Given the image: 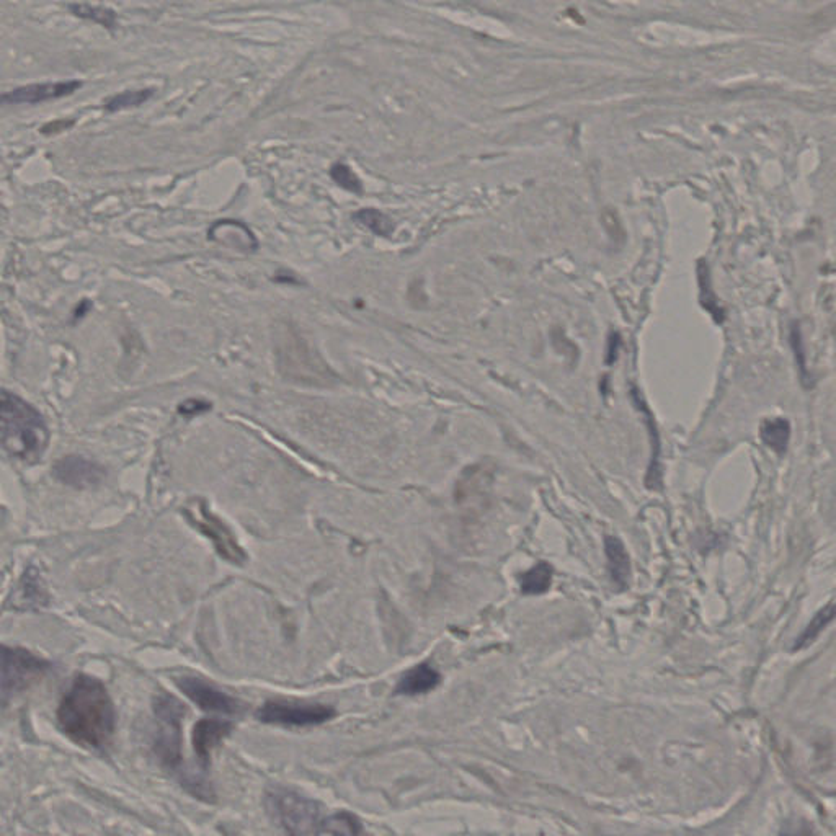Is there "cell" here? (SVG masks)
<instances>
[{
  "mask_svg": "<svg viewBox=\"0 0 836 836\" xmlns=\"http://www.w3.org/2000/svg\"><path fill=\"white\" fill-rule=\"evenodd\" d=\"M59 727L79 745L107 747L115 732L116 712L107 688L92 676H77L58 709Z\"/></svg>",
  "mask_w": 836,
  "mask_h": 836,
  "instance_id": "6da1fadb",
  "label": "cell"
},
{
  "mask_svg": "<svg viewBox=\"0 0 836 836\" xmlns=\"http://www.w3.org/2000/svg\"><path fill=\"white\" fill-rule=\"evenodd\" d=\"M272 342L276 368L286 381L309 387H332L338 383L337 373L294 322L276 321Z\"/></svg>",
  "mask_w": 836,
  "mask_h": 836,
  "instance_id": "7a4b0ae2",
  "label": "cell"
},
{
  "mask_svg": "<svg viewBox=\"0 0 836 836\" xmlns=\"http://www.w3.org/2000/svg\"><path fill=\"white\" fill-rule=\"evenodd\" d=\"M43 415L14 392L0 387V448L23 464H36L49 445Z\"/></svg>",
  "mask_w": 836,
  "mask_h": 836,
  "instance_id": "3957f363",
  "label": "cell"
},
{
  "mask_svg": "<svg viewBox=\"0 0 836 836\" xmlns=\"http://www.w3.org/2000/svg\"><path fill=\"white\" fill-rule=\"evenodd\" d=\"M268 814L278 827L291 835L319 833L321 805L288 789H272L267 794Z\"/></svg>",
  "mask_w": 836,
  "mask_h": 836,
  "instance_id": "277c9868",
  "label": "cell"
},
{
  "mask_svg": "<svg viewBox=\"0 0 836 836\" xmlns=\"http://www.w3.org/2000/svg\"><path fill=\"white\" fill-rule=\"evenodd\" d=\"M48 662L27 650L0 647V704L9 703L49 672Z\"/></svg>",
  "mask_w": 836,
  "mask_h": 836,
  "instance_id": "5b68a950",
  "label": "cell"
},
{
  "mask_svg": "<svg viewBox=\"0 0 836 836\" xmlns=\"http://www.w3.org/2000/svg\"><path fill=\"white\" fill-rule=\"evenodd\" d=\"M159 732L156 739V753L170 770H175L182 761V704L170 696H161L156 706Z\"/></svg>",
  "mask_w": 836,
  "mask_h": 836,
  "instance_id": "8992f818",
  "label": "cell"
},
{
  "mask_svg": "<svg viewBox=\"0 0 836 836\" xmlns=\"http://www.w3.org/2000/svg\"><path fill=\"white\" fill-rule=\"evenodd\" d=\"M257 716L260 721L267 722V724L307 727V725H319L330 721L335 716V711L324 704L273 699L263 704Z\"/></svg>",
  "mask_w": 836,
  "mask_h": 836,
  "instance_id": "52a82bcc",
  "label": "cell"
},
{
  "mask_svg": "<svg viewBox=\"0 0 836 836\" xmlns=\"http://www.w3.org/2000/svg\"><path fill=\"white\" fill-rule=\"evenodd\" d=\"M185 513H187L188 520L192 521V525L205 534L206 538L213 541L219 556L232 564H244L247 557H245L244 549L237 544L236 536L224 525L223 521L219 520L218 516L211 513L205 502L196 500L188 510H185Z\"/></svg>",
  "mask_w": 836,
  "mask_h": 836,
  "instance_id": "ba28073f",
  "label": "cell"
},
{
  "mask_svg": "<svg viewBox=\"0 0 836 836\" xmlns=\"http://www.w3.org/2000/svg\"><path fill=\"white\" fill-rule=\"evenodd\" d=\"M177 685L185 696L192 699L193 703L203 711L221 712V714H237L242 711V704L229 694L209 685L208 681L195 678V676H183L178 678Z\"/></svg>",
  "mask_w": 836,
  "mask_h": 836,
  "instance_id": "9c48e42d",
  "label": "cell"
},
{
  "mask_svg": "<svg viewBox=\"0 0 836 836\" xmlns=\"http://www.w3.org/2000/svg\"><path fill=\"white\" fill-rule=\"evenodd\" d=\"M81 87L82 82L79 81L46 82V84L25 85V87H18V89L9 90V92L0 94V107L35 105V103L58 100V98L74 94Z\"/></svg>",
  "mask_w": 836,
  "mask_h": 836,
  "instance_id": "30bf717a",
  "label": "cell"
},
{
  "mask_svg": "<svg viewBox=\"0 0 836 836\" xmlns=\"http://www.w3.org/2000/svg\"><path fill=\"white\" fill-rule=\"evenodd\" d=\"M53 476L56 481L74 489H90L105 479V469L82 456H66L54 464Z\"/></svg>",
  "mask_w": 836,
  "mask_h": 836,
  "instance_id": "8fae6325",
  "label": "cell"
},
{
  "mask_svg": "<svg viewBox=\"0 0 836 836\" xmlns=\"http://www.w3.org/2000/svg\"><path fill=\"white\" fill-rule=\"evenodd\" d=\"M209 241L219 242L241 252H254L257 249V237L249 227L236 219H223L209 229Z\"/></svg>",
  "mask_w": 836,
  "mask_h": 836,
  "instance_id": "7c38bea8",
  "label": "cell"
},
{
  "mask_svg": "<svg viewBox=\"0 0 836 836\" xmlns=\"http://www.w3.org/2000/svg\"><path fill=\"white\" fill-rule=\"evenodd\" d=\"M232 724L226 721L203 719L193 729V748L203 765H208L209 755L224 737L231 734Z\"/></svg>",
  "mask_w": 836,
  "mask_h": 836,
  "instance_id": "4fadbf2b",
  "label": "cell"
},
{
  "mask_svg": "<svg viewBox=\"0 0 836 836\" xmlns=\"http://www.w3.org/2000/svg\"><path fill=\"white\" fill-rule=\"evenodd\" d=\"M605 552L608 559V572L614 587L626 590L631 582V559L626 546L618 536H605Z\"/></svg>",
  "mask_w": 836,
  "mask_h": 836,
  "instance_id": "5bb4252c",
  "label": "cell"
},
{
  "mask_svg": "<svg viewBox=\"0 0 836 836\" xmlns=\"http://www.w3.org/2000/svg\"><path fill=\"white\" fill-rule=\"evenodd\" d=\"M440 673L435 672L427 663H420L402 676L396 688V694L402 696H417L428 693L440 685Z\"/></svg>",
  "mask_w": 836,
  "mask_h": 836,
  "instance_id": "9a60e30c",
  "label": "cell"
},
{
  "mask_svg": "<svg viewBox=\"0 0 836 836\" xmlns=\"http://www.w3.org/2000/svg\"><path fill=\"white\" fill-rule=\"evenodd\" d=\"M554 577V569L547 562H538L530 570L518 575V583L523 595H543L549 592Z\"/></svg>",
  "mask_w": 836,
  "mask_h": 836,
  "instance_id": "2e32d148",
  "label": "cell"
},
{
  "mask_svg": "<svg viewBox=\"0 0 836 836\" xmlns=\"http://www.w3.org/2000/svg\"><path fill=\"white\" fill-rule=\"evenodd\" d=\"M833 618H835V603L830 601L827 606H823L819 613L815 614L814 619L807 624L801 636L797 637L796 641H794L791 649L792 652L807 649L809 645L814 644L817 641V637L827 629L828 624L832 623Z\"/></svg>",
  "mask_w": 836,
  "mask_h": 836,
  "instance_id": "e0dca14e",
  "label": "cell"
},
{
  "mask_svg": "<svg viewBox=\"0 0 836 836\" xmlns=\"http://www.w3.org/2000/svg\"><path fill=\"white\" fill-rule=\"evenodd\" d=\"M789 436H791V427H789L788 420H783V418L768 420L761 427V438L765 441V445L779 456H783L788 450Z\"/></svg>",
  "mask_w": 836,
  "mask_h": 836,
  "instance_id": "ac0fdd59",
  "label": "cell"
},
{
  "mask_svg": "<svg viewBox=\"0 0 836 836\" xmlns=\"http://www.w3.org/2000/svg\"><path fill=\"white\" fill-rule=\"evenodd\" d=\"M69 10L76 17L98 23V25H102L108 30H115L116 23H118L115 12L112 9H107V7H100V5L72 4L69 5Z\"/></svg>",
  "mask_w": 836,
  "mask_h": 836,
  "instance_id": "d6986e66",
  "label": "cell"
},
{
  "mask_svg": "<svg viewBox=\"0 0 836 836\" xmlns=\"http://www.w3.org/2000/svg\"><path fill=\"white\" fill-rule=\"evenodd\" d=\"M355 221L381 237H391L394 232L392 219L378 209H361L355 214Z\"/></svg>",
  "mask_w": 836,
  "mask_h": 836,
  "instance_id": "ffe728a7",
  "label": "cell"
},
{
  "mask_svg": "<svg viewBox=\"0 0 836 836\" xmlns=\"http://www.w3.org/2000/svg\"><path fill=\"white\" fill-rule=\"evenodd\" d=\"M152 95H154V89L126 90L110 98L105 108L110 113L123 112L128 108L141 107L147 100H151Z\"/></svg>",
  "mask_w": 836,
  "mask_h": 836,
  "instance_id": "44dd1931",
  "label": "cell"
},
{
  "mask_svg": "<svg viewBox=\"0 0 836 836\" xmlns=\"http://www.w3.org/2000/svg\"><path fill=\"white\" fill-rule=\"evenodd\" d=\"M361 832V825L358 820L350 814H340L322 820L319 833H330V835H358Z\"/></svg>",
  "mask_w": 836,
  "mask_h": 836,
  "instance_id": "7402d4cb",
  "label": "cell"
},
{
  "mask_svg": "<svg viewBox=\"0 0 836 836\" xmlns=\"http://www.w3.org/2000/svg\"><path fill=\"white\" fill-rule=\"evenodd\" d=\"M330 175H332V180L337 183L338 187H342L343 190L356 193V195L363 192V183H361L360 178L356 177L355 172L347 164L337 162L330 169Z\"/></svg>",
  "mask_w": 836,
  "mask_h": 836,
  "instance_id": "603a6c76",
  "label": "cell"
},
{
  "mask_svg": "<svg viewBox=\"0 0 836 836\" xmlns=\"http://www.w3.org/2000/svg\"><path fill=\"white\" fill-rule=\"evenodd\" d=\"M211 409V402L203 401V399H187L178 405V414L183 417H195V415L205 414Z\"/></svg>",
  "mask_w": 836,
  "mask_h": 836,
  "instance_id": "cb8c5ba5",
  "label": "cell"
},
{
  "mask_svg": "<svg viewBox=\"0 0 836 836\" xmlns=\"http://www.w3.org/2000/svg\"><path fill=\"white\" fill-rule=\"evenodd\" d=\"M71 125L72 121H69V123H66V121H58V123H51V125L43 128V133H58V131H64V129L69 128Z\"/></svg>",
  "mask_w": 836,
  "mask_h": 836,
  "instance_id": "d4e9b609",
  "label": "cell"
},
{
  "mask_svg": "<svg viewBox=\"0 0 836 836\" xmlns=\"http://www.w3.org/2000/svg\"><path fill=\"white\" fill-rule=\"evenodd\" d=\"M90 307H92V304H90L89 301H82V303L76 307V311H74V319H76V321L77 319H82V317L90 311Z\"/></svg>",
  "mask_w": 836,
  "mask_h": 836,
  "instance_id": "484cf974",
  "label": "cell"
}]
</instances>
